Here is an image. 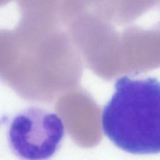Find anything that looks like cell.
<instances>
[{
    "label": "cell",
    "mask_w": 160,
    "mask_h": 160,
    "mask_svg": "<svg viewBox=\"0 0 160 160\" xmlns=\"http://www.w3.org/2000/svg\"><path fill=\"white\" fill-rule=\"evenodd\" d=\"M102 114L105 135L122 150L160 152V81L154 78L117 79Z\"/></svg>",
    "instance_id": "1"
},
{
    "label": "cell",
    "mask_w": 160,
    "mask_h": 160,
    "mask_svg": "<svg viewBox=\"0 0 160 160\" xmlns=\"http://www.w3.org/2000/svg\"><path fill=\"white\" fill-rule=\"evenodd\" d=\"M64 133L62 120L56 114L30 107L12 119L8 136L11 149L19 158L44 159L58 149Z\"/></svg>",
    "instance_id": "2"
}]
</instances>
